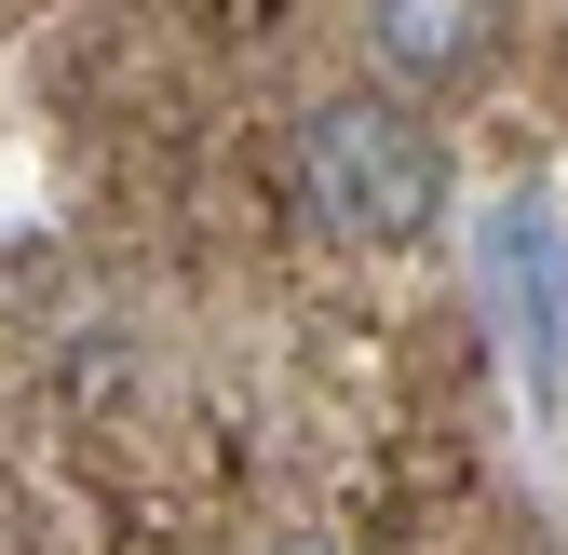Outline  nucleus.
I'll list each match as a JSON object with an SVG mask.
<instances>
[{
	"label": "nucleus",
	"mask_w": 568,
	"mask_h": 555,
	"mask_svg": "<svg viewBox=\"0 0 568 555\" xmlns=\"http://www.w3.org/2000/svg\"><path fill=\"white\" fill-rule=\"evenodd\" d=\"M284 190L325 244H419L447 218V135L419 122L393 82H352V95H312L298 135H284Z\"/></svg>",
	"instance_id": "1"
},
{
	"label": "nucleus",
	"mask_w": 568,
	"mask_h": 555,
	"mask_svg": "<svg viewBox=\"0 0 568 555\" xmlns=\"http://www.w3.org/2000/svg\"><path fill=\"white\" fill-rule=\"evenodd\" d=\"M501 0H366V41H379V68L406 95H460V82H487L501 68Z\"/></svg>",
	"instance_id": "2"
}]
</instances>
